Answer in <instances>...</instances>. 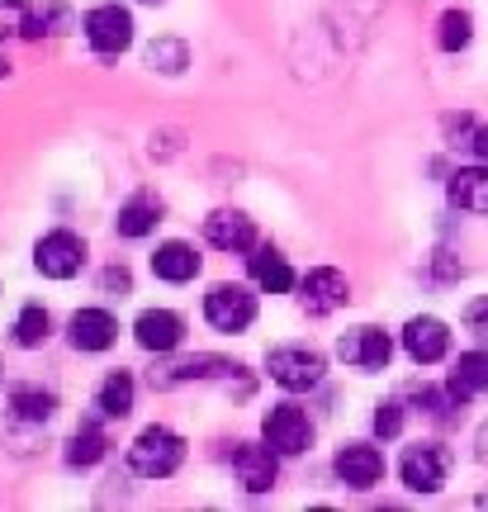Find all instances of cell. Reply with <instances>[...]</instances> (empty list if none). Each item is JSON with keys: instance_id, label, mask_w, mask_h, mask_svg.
<instances>
[{"instance_id": "cell-1", "label": "cell", "mask_w": 488, "mask_h": 512, "mask_svg": "<svg viewBox=\"0 0 488 512\" xmlns=\"http://www.w3.org/2000/svg\"><path fill=\"white\" fill-rule=\"evenodd\" d=\"M185 460V441L171 432V427H147L138 432V441L128 446V465H133V475L143 479H166L176 475Z\"/></svg>"}, {"instance_id": "cell-2", "label": "cell", "mask_w": 488, "mask_h": 512, "mask_svg": "<svg viewBox=\"0 0 488 512\" xmlns=\"http://www.w3.org/2000/svg\"><path fill=\"white\" fill-rule=\"evenodd\" d=\"M398 475L413 494H436L446 475H451V451L436 446V441H422V446H408L403 460H398Z\"/></svg>"}, {"instance_id": "cell-3", "label": "cell", "mask_w": 488, "mask_h": 512, "mask_svg": "<svg viewBox=\"0 0 488 512\" xmlns=\"http://www.w3.org/2000/svg\"><path fill=\"white\" fill-rule=\"evenodd\" d=\"M204 318L218 332H247L256 323V294L247 285H214L204 294Z\"/></svg>"}, {"instance_id": "cell-4", "label": "cell", "mask_w": 488, "mask_h": 512, "mask_svg": "<svg viewBox=\"0 0 488 512\" xmlns=\"http://www.w3.org/2000/svg\"><path fill=\"white\" fill-rule=\"evenodd\" d=\"M266 370H271V380L280 384V389H313V384L323 380L327 361L318 356L313 347H275L271 356H266Z\"/></svg>"}, {"instance_id": "cell-5", "label": "cell", "mask_w": 488, "mask_h": 512, "mask_svg": "<svg viewBox=\"0 0 488 512\" xmlns=\"http://www.w3.org/2000/svg\"><path fill=\"white\" fill-rule=\"evenodd\" d=\"M81 29H86V43H91L100 57H119L128 43H133V15L119 10V5H95Z\"/></svg>"}, {"instance_id": "cell-6", "label": "cell", "mask_w": 488, "mask_h": 512, "mask_svg": "<svg viewBox=\"0 0 488 512\" xmlns=\"http://www.w3.org/2000/svg\"><path fill=\"white\" fill-rule=\"evenodd\" d=\"M81 261H86V242L67 233V228H57L48 238H38L34 247V266L38 275H48V280H72L81 271Z\"/></svg>"}, {"instance_id": "cell-7", "label": "cell", "mask_w": 488, "mask_h": 512, "mask_svg": "<svg viewBox=\"0 0 488 512\" xmlns=\"http://www.w3.org/2000/svg\"><path fill=\"white\" fill-rule=\"evenodd\" d=\"M261 437H266V446H275L280 456H299V451H308V441H313V427H308L304 408L275 403L271 413L261 418Z\"/></svg>"}, {"instance_id": "cell-8", "label": "cell", "mask_w": 488, "mask_h": 512, "mask_svg": "<svg viewBox=\"0 0 488 512\" xmlns=\"http://www.w3.org/2000/svg\"><path fill=\"white\" fill-rule=\"evenodd\" d=\"M337 356H342L351 370H384L389 356H394V342H389V332H380V328H356L337 342Z\"/></svg>"}, {"instance_id": "cell-9", "label": "cell", "mask_w": 488, "mask_h": 512, "mask_svg": "<svg viewBox=\"0 0 488 512\" xmlns=\"http://www.w3.org/2000/svg\"><path fill=\"white\" fill-rule=\"evenodd\" d=\"M403 351L413 356L417 366H432V361H441L451 351V328L441 318H432V313H422V318H413L403 328Z\"/></svg>"}, {"instance_id": "cell-10", "label": "cell", "mask_w": 488, "mask_h": 512, "mask_svg": "<svg viewBox=\"0 0 488 512\" xmlns=\"http://www.w3.org/2000/svg\"><path fill=\"white\" fill-rule=\"evenodd\" d=\"M133 337H138V347H143V351H157V356H166V351L181 347L185 318H181V313H171V309H147V313H138Z\"/></svg>"}, {"instance_id": "cell-11", "label": "cell", "mask_w": 488, "mask_h": 512, "mask_svg": "<svg viewBox=\"0 0 488 512\" xmlns=\"http://www.w3.org/2000/svg\"><path fill=\"white\" fill-rule=\"evenodd\" d=\"M337 479L346 489H375L384 479V456L375 446H365V441H351V446L337 451Z\"/></svg>"}, {"instance_id": "cell-12", "label": "cell", "mask_w": 488, "mask_h": 512, "mask_svg": "<svg viewBox=\"0 0 488 512\" xmlns=\"http://www.w3.org/2000/svg\"><path fill=\"white\" fill-rule=\"evenodd\" d=\"M275 446H237L233 451V470H237V484L247 494H271L275 489Z\"/></svg>"}, {"instance_id": "cell-13", "label": "cell", "mask_w": 488, "mask_h": 512, "mask_svg": "<svg viewBox=\"0 0 488 512\" xmlns=\"http://www.w3.org/2000/svg\"><path fill=\"white\" fill-rule=\"evenodd\" d=\"M351 299L346 290V275L332 271V266H318V271L304 275V309L308 313H337Z\"/></svg>"}, {"instance_id": "cell-14", "label": "cell", "mask_w": 488, "mask_h": 512, "mask_svg": "<svg viewBox=\"0 0 488 512\" xmlns=\"http://www.w3.org/2000/svg\"><path fill=\"white\" fill-rule=\"evenodd\" d=\"M204 238L214 242L218 252H247L256 242V228L247 214H237V209H218L204 219Z\"/></svg>"}, {"instance_id": "cell-15", "label": "cell", "mask_w": 488, "mask_h": 512, "mask_svg": "<svg viewBox=\"0 0 488 512\" xmlns=\"http://www.w3.org/2000/svg\"><path fill=\"white\" fill-rule=\"evenodd\" d=\"M67 332H72V347L76 351H105V347H114L119 323H114L105 309H76L72 323H67Z\"/></svg>"}, {"instance_id": "cell-16", "label": "cell", "mask_w": 488, "mask_h": 512, "mask_svg": "<svg viewBox=\"0 0 488 512\" xmlns=\"http://www.w3.org/2000/svg\"><path fill=\"white\" fill-rule=\"evenodd\" d=\"M152 275L166 280V285H185V280H195L199 275V256L190 242H162L157 256H152Z\"/></svg>"}, {"instance_id": "cell-17", "label": "cell", "mask_w": 488, "mask_h": 512, "mask_svg": "<svg viewBox=\"0 0 488 512\" xmlns=\"http://www.w3.org/2000/svg\"><path fill=\"white\" fill-rule=\"evenodd\" d=\"M446 389H451L460 403L488 394V351H465L451 366V384H446Z\"/></svg>"}, {"instance_id": "cell-18", "label": "cell", "mask_w": 488, "mask_h": 512, "mask_svg": "<svg viewBox=\"0 0 488 512\" xmlns=\"http://www.w3.org/2000/svg\"><path fill=\"white\" fill-rule=\"evenodd\" d=\"M451 204L465 214H488V166H460L451 176Z\"/></svg>"}, {"instance_id": "cell-19", "label": "cell", "mask_w": 488, "mask_h": 512, "mask_svg": "<svg viewBox=\"0 0 488 512\" xmlns=\"http://www.w3.org/2000/svg\"><path fill=\"white\" fill-rule=\"evenodd\" d=\"M223 370H228V361H218V356H185V361L152 370V384L157 389H176L185 380H209V375H223Z\"/></svg>"}, {"instance_id": "cell-20", "label": "cell", "mask_w": 488, "mask_h": 512, "mask_svg": "<svg viewBox=\"0 0 488 512\" xmlns=\"http://www.w3.org/2000/svg\"><path fill=\"white\" fill-rule=\"evenodd\" d=\"M252 280L261 285L266 294H285L294 290V271H290V261L280 252H271V247H256L252 256Z\"/></svg>"}, {"instance_id": "cell-21", "label": "cell", "mask_w": 488, "mask_h": 512, "mask_svg": "<svg viewBox=\"0 0 488 512\" xmlns=\"http://www.w3.org/2000/svg\"><path fill=\"white\" fill-rule=\"evenodd\" d=\"M95 408H100L105 418H128V413H133V375H128V370L105 375L100 394H95Z\"/></svg>"}, {"instance_id": "cell-22", "label": "cell", "mask_w": 488, "mask_h": 512, "mask_svg": "<svg viewBox=\"0 0 488 512\" xmlns=\"http://www.w3.org/2000/svg\"><path fill=\"white\" fill-rule=\"evenodd\" d=\"M119 233L124 238H147L152 228H157V200H147V195H133V200L119 209Z\"/></svg>"}, {"instance_id": "cell-23", "label": "cell", "mask_w": 488, "mask_h": 512, "mask_svg": "<svg viewBox=\"0 0 488 512\" xmlns=\"http://www.w3.org/2000/svg\"><path fill=\"white\" fill-rule=\"evenodd\" d=\"M15 342H19V347H43V342H48V309H43V304L19 309V318H15Z\"/></svg>"}, {"instance_id": "cell-24", "label": "cell", "mask_w": 488, "mask_h": 512, "mask_svg": "<svg viewBox=\"0 0 488 512\" xmlns=\"http://www.w3.org/2000/svg\"><path fill=\"white\" fill-rule=\"evenodd\" d=\"M474 38V19L465 10H451V15H441V48L446 53H460V48H470Z\"/></svg>"}, {"instance_id": "cell-25", "label": "cell", "mask_w": 488, "mask_h": 512, "mask_svg": "<svg viewBox=\"0 0 488 512\" xmlns=\"http://www.w3.org/2000/svg\"><path fill=\"white\" fill-rule=\"evenodd\" d=\"M100 456H105V432L100 427H81L72 437V446H67V460L72 465H95Z\"/></svg>"}, {"instance_id": "cell-26", "label": "cell", "mask_w": 488, "mask_h": 512, "mask_svg": "<svg viewBox=\"0 0 488 512\" xmlns=\"http://www.w3.org/2000/svg\"><path fill=\"white\" fill-rule=\"evenodd\" d=\"M5 34H43L38 29V19H29V5L24 0H0V38Z\"/></svg>"}, {"instance_id": "cell-27", "label": "cell", "mask_w": 488, "mask_h": 512, "mask_svg": "<svg viewBox=\"0 0 488 512\" xmlns=\"http://www.w3.org/2000/svg\"><path fill=\"white\" fill-rule=\"evenodd\" d=\"M15 413L24 422H48L53 418V394H15Z\"/></svg>"}, {"instance_id": "cell-28", "label": "cell", "mask_w": 488, "mask_h": 512, "mask_svg": "<svg viewBox=\"0 0 488 512\" xmlns=\"http://www.w3.org/2000/svg\"><path fill=\"white\" fill-rule=\"evenodd\" d=\"M375 432H380V437H398V432H403V403L398 399L380 403V413H375Z\"/></svg>"}, {"instance_id": "cell-29", "label": "cell", "mask_w": 488, "mask_h": 512, "mask_svg": "<svg viewBox=\"0 0 488 512\" xmlns=\"http://www.w3.org/2000/svg\"><path fill=\"white\" fill-rule=\"evenodd\" d=\"M465 328H470L479 342H488V294L484 299H474L470 309H465Z\"/></svg>"}, {"instance_id": "cell-30", "label": "cell", "mask_w": 488, "mask_h": 512, "mask_svg": "<svg viewBox=\"0 0 488 512\" xmlns=\"http://www.w3.org/2000/svg\"><path fill=\"white\" fill-rule=\"evenodd\" d=\"M465 138H470V143H460V147H470L474 157H484V162H488V128L465 124Z\"/></svg>"}, {"instance_id": "cell-31", "label": "cell", "mask_w": 488, "mask_h": 512, "mask_svg": "<svg viewBox=\"0 0 488 512\" xmlns=\"http://www.w3.org/2000/svg\"><path fill=\"white\" fill-rule=\"evenodd\" d=\"M105 285H109V290H128V271H109Z\"/></svg>"}]
</instances>
